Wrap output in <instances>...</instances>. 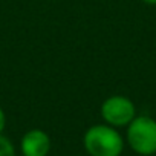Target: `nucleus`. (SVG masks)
<instances>
[{
  "label": "nucleus",
  "instance_id": "obj_1",
  "mask_svg": "<svg viewBox=\"0 0 156 156\" xmlns=\"http://www.w3.org/2000/svg\"><path fill=\"white\" fill-rule=\"evenodd\" d=\"M122 138L109 126H94L84 135V147L90 156H119Z\"/></svg>",
  "mask_w": 156,
  "mask_h": 156
},
{
  "label": "nucleus",
  "instance_id": "obj_2",
  "mask_svg": "<svg viewBox=\"0 0 156 156\" xmlns=\"http://www.w3.org/2000/svg\"><path fill=\"white\" fill-rule=\"evenodd\" d=\"M127 139L130 147L139 154L156 153V121L148 116L133 118L129 124Z\"/></svg>",
  "mask_w": 156,
  "mask_h": 156
},
{
  "label": "nucleus",
  "instance_id": "obj_3",
  "mask_svg": "<svg viewBox=\"0 0 156 156\" xmlns=\"http://www.w3.org/2000/svg\"><path fill=\"white\" fill-rule=\"evenodd\" d=\"M101 115L110 126H127L135 118V106L126 97H110L103 103Z\"/></svg>",
  "mask_w": 156,
  "mask_h": 156
},
{
  "label": "nucleus",
  "instance_id": "obj_4",
  "mask_svg": "<svg viewBox=\"0 0 156 156\" xmlns=\"http://www.w3.org/2000/svg\"><path fill=\"white\" fill-rule=\"evenodd\" d=\"M51 150V139L43 130H31L22 139L25 156H46Z\"/></svg>",
  "mask_w": 156,
  "mask_h": 156
},
{
  "label": "nucleus",
  "instance_id": "obj_5",
  "mask_svg": "<svg viewBox=\"0 0 156 156\" xmlns=\"http://www.w3.org/2000/svg\"><path fill=\"white\" fill-rule=\"evenodd\" d=\"M0 156H16L14 153V145L11 141L5 136L0 135Z\"/></svg>",
  "mask_w": 156,
  "mask_h": 156
},
{
  "label": "nucleus",
  "instance_id": "obj_6",
  "mask_svg": "<svg viewBox=\"0 0 156 156\" xmlns=\"http://www.w3.org/2000/svg\"><path fill=\"white\" fill-rule=\"evenodd\" d=\"M5 122H6V119H5V113H3L2 109H0V133H2V130L5 129Z\"/></svg>",
  "mask_w": 156,
  "mask_h": 156
},
{
  "label": "nucleus",
  "instance_id": "obj_7",
  "mask_svg": "<svg viewBox=\"0 0 156 156\" xmlns=\"http://www.w3.org/2000/svg\"><path fill=\"white\" fill-rule=\"evenodd\" d=\"M145 3H150V5H156V0H142Z\"/></svg>",
  "mask_w": 156,
  "mask_h": 156
}]
</instances>
